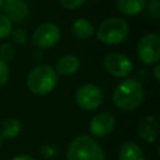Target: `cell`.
I'll return each mask as SVG.
<instances>
[{
	"instance_id": "cell-1",
	"label": "cell",
	"mask_w": 160,
	"mask_h": 160,
	"mask_svg": "<svg viewBox=\"0 0 160 160\" xmlns=\"http://www.w3.org/2000/svg\"><path fill=\"white\" fill-rule=\"evenodd\" d=\"M144 100V89L136 79H126L121 81L112 94L114 104L125 111L134 110L141 105Z\"/></svg>"
},
{
	"instance_id": "cell-2",
	"label": "cell",
	"mask_w": 160,
	"mask_h": 160,
	"mask_svg": "<svg viewBox=\"0 0 160 160\" xmlns=\"http://www.w3.org/2000/svg\"><path fill=\"white\" fill-rule=\"evenodd\" d=\"M68 160H106L105 151L91 136L81 135L75 138L68 146Z\"/></svg>"
},
{
	"instance_id": "cell-3",
	"label": "cell",
	"mask_w": 160,
	"mask_h": 160,
	"mask_svg": "<svg viewBox=\"0 0 160 160\" xmlns=\"http://www.w3.org/2000/svg\"><path fill=\"white\" fill-rule=\"evenodd\" d=\"M58 84V74L54 68L49 65H39L34 68L28 78L26 85L28 89L36 95L49 94Z\"/></svg>"
},
{
	"instance_id": "cell-4",
	"label": "cell",
	"mask_w": 160,
	"mask_h": 160,
	"mask_svg": "<svg viewBox=\"0 0 160 160\" xmlns=\"http://www.w3.org/2000/svg\"><path fill=\"white\" fill-rule=\"evenodd\" d=\"M128 35L129 25L120 18H109L104 20L96 30V38L108 45H118L126 40Z\"/></svg>"
},
{
	"instance_id": "cell-5",
	"label": "cell",
	"mask_w": 160,
	"mask_h": 160,
	"mask_svg": "<svg viewBox=\"0 0 160 160\" xmlns=\"http://www.w3.org/2000/svg\"><path fill=\"white\" fill-rule=\"evenodd\" d=\"M138 59L144 65H155L160 59V38L155 32H149L144 35L136 48Z\"/></svg>"
},
{
	"instance_id": "cell-6",
	"label": "cell",
	"mask_w": 160,
	"mask_h": 160,
	"mask_svg": "<svg viewBox=\"0 0 160 160\" xmlns=\"http://www.w3.org/2000/svg\"><path fill=\"white\" fill-rule=\"evenodd\" d=\"M60 38H61V31L58 25H55L54 22H44L34 30L31 40L36 48L44 49L56 45Z\"/></svg>"
},
{
	"instance_id": "cell-7",
	"label": "cell",
	"mask_w": 160,
	"mask_h": 160,
	"mask_svg": "<svg viewBox=\"0 0 160 160\" xmlns=\"http://www.w3.org/2000/svg\"><path fill=\"white\" fill-rule=\"evenodd\" d=\"M104 68L115 78H126L132 71V62L125 54L114 51L104 58Z\"/></svg>"
},
{
	"instance_id": "cell-8",
	"label": "cell",
	"mask_w": 160,
	"mask_h": 160,
	"mask_svg": "<svg viewBox=\"0 0 160 160\" xmlns=\"http://www.w3.org/2000/svg\"><path fill=\"white\" fill-rule=\"evenodd\" d=\"M75 100L79 108L88 111L95 110L102 101V92L94 84H84L76 90Z\"/></svg>"
},
{
	"instance_id": "cell-9",
	"label": "cell",
	"mask_w": 160,
	"mask_h": 160,
	"mask_svg": "<svg viewBox=\"0 0 160 160\" xmlns=\"http://www.w3.org/2000/svg\"><path fill=\"white\" fill-rule=\"evenodd\" d=\"M115 126V118L109 111H101L96 114L89 125L90 132L96 138H104L109 135Z\"/></svg>"
},
{
	"instance_id": "cell-10",
	"label": "cell",
	"mask_w": 160,
	"mask_h": 160,
	"mask_svg": "<svg viewBox=\"0 0 160 160\" xmlns=\"http://www.w3.org/2000/svg\"><path fill=\"white\" fill-rule=\"evenodd\" d=\"M4 10L6 18L11 22H24L28 16H29V8L26 1L24 0H15L11 2H5L4 4Z\"/></svg>"
},
{
	"instance_id": "cell-11",
	"label": "cell",
	"mask_w": 160,
	"mask_h": 160,
	"mask_svg": "<svg viewBox=\"0 0 160 160\" xmlns=\"http://www.w3.org/2000/svg\"><path fill=\"white\" fill-rule=\"evenodd\" d=\"M158 132H159L158 121L152 115H148L140 120L138 126V134L144 141L154 142L158 139Z\"/></svg>"
},
{
	"instance_id": "cell-12",
	"label": "cell",
	"mask_w": 160,
	"mask_h": 160,
	"mask_svg": "<svg viewBox=\"0 0 160 160\" xmlns=\"http://www.w3.org/2000/svg\"><path fill=\"white\" fill-rule=\"evenodd\" d=\"M79 68H80L79 58L72 54H66L58 60L55 71L56 74H60L62 76H70V75H74L79 70Z\"/></svg>"
},
{
	"instance_id": "cell-13",
	"label": "cell",
	"mask_w": 160,
	"mask_h": 160,
	"mask_svg": "<svg viewBox=\"0 0 160 160\" xmlns=\"http://www.w3.org/2000/svg\"><path fill=\"white\" fill-rule=\"evenodd\" d=\"M148 1L146 0H116V9L126 16H134L140 14Z\"/></svg>"
},
{
	"instance_id": "cell-14",
	"label": "cell",
	"mask_w": 160,
	"mask_h": 160,
	"mask_svg": "<svg viewBox=\"0 0 160 160\" xmlns=\"http://www.w3.org/2000/svg\"><path fill=\"white\" fill-rule=\"evenodd\" d=\"M118 160H145L142 149L134 141H126L121 145Z\"/></svg>"
},
{
	"instance_id": "cell-15",
	"label": "cell",
	"mask_w": 160,
	"mask_h": 160,
	"mask_svg": "<svg viewBox=\"0 0 160 160\" xmlns=\"http://www.w3.org/2000/svg\"><path fill=\"white\" fill-rule=\"evenodd\" d=\"M71 31H72L74 36L76 39H80V40L90 39L95 34L92 24L89 20H86V19H78V20H75L74 24H72Z\"/></svg>"
},
{
	"instance_id": "cell-16",
	"label": "cell",
	"mask_w": 160,
	"mask_h": 160,
	"mask_svg": "<svg viewBox=\"0 0 160 160\" xmlns=\"http://www.w3.org/2000/svg\"><path fill=\"white\" fill-rule=\"evenodd\" d=\"M21 131V122L15 118H8L0 124V136L6 139L16 138Z\"/></svg>"
},
{
	"instance_id": "cell-17",
	"label": "cell",
	"mask_w": 160,
	"mask_h": 160,
	"mask_svg": "<svg viewBox=\"0 0 160 160\" xmlns=\"http://www.w3.org/2000/svg\"><path fill=\"white\" fill-rule=\"evenodd\" d=\"M15 55V46L11 42H4L0 45V60L8 62Z\"/></svg>"
},
{
	"instance_id": "cell-18",
	"label": "cell",
	"mask_w": 160,
	"mask_h": 160,
	"mask_svg": "<svg viewBox=\"0 0 160 160\" xmlns=\"http://www.w3.org/2000/svg\"><path fill=\"white\" fill-rule=\"evenodd\" d=\"M11 35V39L15 44L18 45H25L29 40V35H28V31L24 30V29H15V30H11L10 32Z\"/></svg>"
},
{
	"instance_id": "cell-19",
	"label": "cell",
	"mask_w": 160,
	"mask_h": 160,
	"mask_svg": "<svg viewBox=\"0 0 160 160\" xmlns=\"http://www.w3.org/2000/svg\"><path fill=\"white\" fill-rule=\"evenodd\" d=\"M12 30V22L6 18V15L0 14V39H5L10 35Z\"/></svg>"
},
{
	"instance_id": "cell-20",
	"label": "cell",
	"mask_w": 160,
	"mask_h": 160,
	"mask_svg": "<svg viewBox=\"0 0 160 160\" xmlns=\"http://www.w3.org/2000/svg\"><path fill=\"white\" fill-rule=\"evenodd\" d=\"M146 12L152 19L160 18V1L159 0H151L149 4H146Z\"/></svg>"
},
{
	"instance_id": "cell-21",
	"label": "cell",
	"mask_w": 160,
	"mask_h": 160,
	"mask_svg": "<svg viewBox=\"0 0 160 160\" xmlns=\"http://www.w3.org/2000/svg\"><path fill=\"white\" fill-rule=\"evenodd\" d=\"M88 0H59L60 5L64 8V9H68V10H74L76 8H80L81 5H84Z\"/></svg>"
},
{
	"instance_id": "cell-22",
	"label": "cell",
	"mask_w": 160,
	"mask_h": 160,
	"mask_svg": "<svg viewBox=\"0 0 160 160\" xmlns=\"http://www.w3.org/2000/svg\"><path fill=\"white\" fill-rule=\"evenodd\" d=\"M9 80V66L0 60V86H4Z\"/></svg>"
},
{
	"instance_id": "cell-23",
	"label": "cell",
	"mask_w": 160,
	"mask_h": 160,
	"mask_svg": "<svg viewBox=\"0 0 160 160\" xmlns=\"http://www.w3.org/2000/svg\"><path fill=\"white\" fill-rule=\"evenodd\" d=\"M40 151H41V154H42L44 156H46V158H52V156L56 155V149L52 148V146H50V145H44Z\"/></svg>"
},
{
	"instance_id": "cell-24",
	"label": "cell",
	"mask_w": 160,
	"mask_h": 160,
	"mask_svg": "<svg viewBox=\"0 0 160 160\" xmlns=\"http://www.w3.org/2000/svg\"><path fill=\"white\" fill-rule=\"evenodd\" d=\"M11 160H35L34 158H31L30 155H26V154H21V155H18L15 158H12Z\"/></svg>"
},
{
	"instance_id": "cell-25",
	"label": "cell",
	"mask_w": 160,
	"mask_h": 160,
	"mask_svg": "<svg viewBox=\"0 0 160 160\" xmlns=\"http://www.w3.org/2000/svg\"><path fill=\"white\" fill-rule=\"evenodd\" d=\"M154 76L158 81H160V71H159V65L158 64L154 65Z\"/></svg>"
},
{
	"instance_id": "cell-26",
	"label": "cell",
	"mask_w": 160,
	"mask_h": 160,
	"mask_svg": "<svg viewBox=\"0 0 160 160\" xmlns=\"http://www.w3.org/2000/svg\"><path fill=\"white\" fill-rule=\"evenodd\" d=\"M146 75H149V72L148 71H145V70H140L139 72H138V76H139V79H144V80H148V76Z\"/></svg>"
},
{
	"instance_id": "cell-27",
	"label": "cell",
	"mask_w": 160,
	"mask_h": 160,
	"mask_svg": "<svg viewBox=\"0 0 160 160\" xmlns=\"http://www.w3.org/2000/svg\"><path fill=\"white\" fill-rule=\"evenodd\" d=\"M2 6H4V0H0V10L2 9Z\"/></svg>"
},
{
	"instance_id": "cell-28",
	"label": "cell",
	"mask_w": 160,
	"mask_h": 160,
	"mask_svg": "<svg viewBox=\"0 0 160 160\" xmlns=\"http://www.w3.org/2000/svg\"><path fill=\"white\" fill-rule=\"evenodd\" d=\"M1 146H2V138L0 136V149H1Z\"/></svg>"
},
{
	"instance_id": "cell-29",
	"label": "cell",
	"mask_w": 160,
	"mask_h": 160,
	"mask_svg": "<svg viewBox=\"0 0 160 160\" xmlns=\"http://www.w3.org/2000/svg\"><path fill=\"white\" fill-rule=\"evenodd\" d=\"M11 1H15V0H4V4L5 2H11Z\"/></svg>"
}]
</instances>
